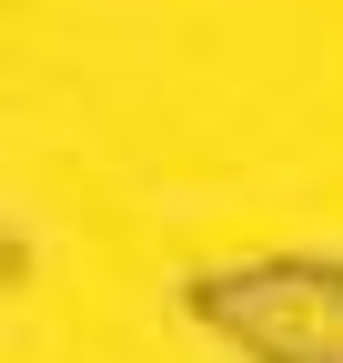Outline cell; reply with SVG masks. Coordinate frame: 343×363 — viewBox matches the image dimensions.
Listing matches in <instances>:
<instances>
[{
  "label": "cell",
  "mask_w": 343,
  "mask_h": 363,
  "mask_svg": "<svg viewBox=\"0 0 343 363\" xmlns=\"http://www.w3.org/2000/svg\"><path fill=\"white\" fill-rule=\"evenodd\" d=\"M182 313L242 363H343V262L323 252H263V262L192 272Z\"/></svg>",
  "instance_id": "1"
}]
</instances>
